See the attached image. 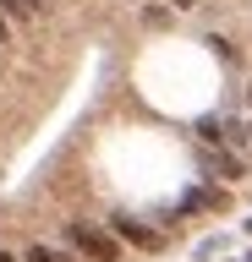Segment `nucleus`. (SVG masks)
Returning <instances> with one entry per match:
<instances>
[{
	"label": "nucleus",
	"instance_id": "nucleus-5",
	"mask_svg": "<svg viewBox=\"0 0 252 262\" xmlns=\"http://www.w3.org/2000/svg\"><path fill=\"white\" fill-rule=\"evenodd\" d=\"M170 6H176V11H192V6H198V0H170Z\"/></svg>",
	"mask_w": 252,
	"mask_h": 262
},
{
	"label": "nucleus",
	"instance_id": "nucleus-8",
	"mask_svg": "<svg viewBox=\"0 0 252 262\" xmlns=\"http://www.w3.org/2000/svg\"><path fill=\"white\" fill-rule=\"evenodd\" d=\"M247 229H252V219H247Z\"/></svg>",
	"mask_w": 252,
	"mask_h": 262
},
{
	"label": "nucleus",
	"instance_id": "nucleus-9",
	"mask_svg": "<svg viewBox=\"0 0 252 262\" xmlns=\"http://www.w3.org/2000/svg\"><path fill=\"white\" fill-rule=\"evenodd\" d=\"M38 6H44V0H38Z\"/></svg>",
	"mask_w": 252,
	"mask_h": 262
},
{
	"label": "nucleus",
	"instance_id": "nucleus-10",
	"mask_svg": "<svg viewBox=\"0 0 252 262\" xmlns=\"http://www.w3.org/2000/svg\"><path fill=\"white\" fill-rule=\"evenodd\" d=\"M247 262H252V257H247Z\"/></svg>",
	"mask_w": 252,
	"mask_h": 262
},
{
	"label": "nucleus",
	"instance_id": "nucleus-7",
	"mask_svg": "<svg viewBox=\"0 0 252 262\" xmlns=\"http://www.w3.org/2000/svg\"><path fill=\"white\" fill-rule=\"evenodd\" d=\"M247 104H252V88H247Z\"/></svg>",
	"mask_w": 252,
	"mask_h": 262
},
{
	"label": "nucleus",
	"instance_id": "nucleus-6",
	"mask_svg": "<svg viewBox=\"0 0 252 262\" xmlns=\"http://www.w3.org/2000/svg\"><path fill=\"white\" fill-rule=\"evenodd\" d=\"M0 262H17V257H6V251H0Z\"/></svg>",
	"mask_w": 252,
	"mask_h": 262
},
{
	"label": "nucleus",
	"instance_id": "nucleus-4",
	"mask_svg": "<svg viewBox=\"0 0 252 262\" xmlns=\"http://www.w3.org/2000/svg\"><path fill=\"white\" fill-rule=\"evenodd\" d=\"M11 38V16H6V0H0V44Z\"/></svg>",
	"mask_w": 252,
	"mask_h": 262
},
{
	"label": "nucleus",
	"instance_id": "nucleus-1",
	"mask_svg": "<svg viewBox=\"0 0 252 262\" xmlns=\"http://www.w3.org/2000/svg\"><path fill=\"white\" fill-rule=\"evenodd\" d=\"M66 235H71V246L88 251L93 262H115V241H110V235H99V229H88V224H71Z\"/></svg>",
	"mask_w": 252,
	"mask_h": 262
},
{
	"label": "nucleus",
	"instance_id": "nucleus-2",
	"mask_svg": "<svg viewBox=\"0 0 252 262\" xmlns=\"http://www.w3.org/2000/svg\"><path fill=\"white\" fill-rule=\"evenodd\" d=\"M110 235H121V241H132V246H159V229H148V224H137L132 213H115V219H110Z\"/></svg>",
	"mask_w": 252,
	"mask_h": 262
},
{
	"label": "nucleus",
	"instance_id": "nucleus-3",
	"mask_svg": "<svg viewBox=\"0 0 252 262\" xmlns=\"http://www.w3.org/2000/svg\"><path fill=\"white\" fill-rule=\"evenodd\" d=\"M28 262H71V257L55 251V246H28Z\"/></svg>",
	"mask_w": 252,
	"mask_h": 262
}]
</instances>
